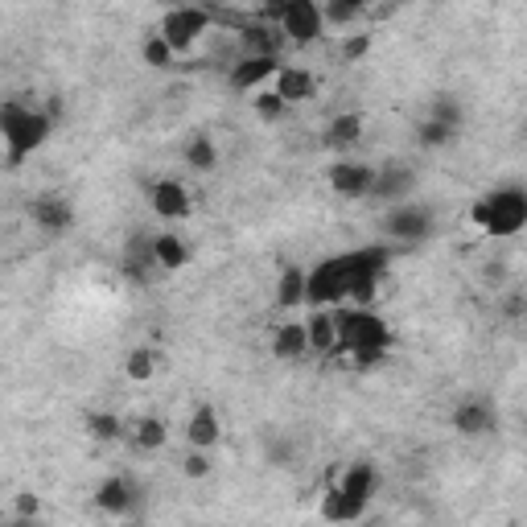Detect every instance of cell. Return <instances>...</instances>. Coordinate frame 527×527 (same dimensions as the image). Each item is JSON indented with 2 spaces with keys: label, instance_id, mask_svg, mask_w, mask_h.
<instances>
[{
  "label": "cell",
  "instance_id": "6da1fadb",
  "mask_svg": "<svg viewBox=\"0 0 527 527\" xmlns=\"http://www.w3.org/2000/svg\"><path fill=\"white\" fill-rule=\"evenodd\" d=\"M392 264V248L371 243L322 260L313 272H305V305L330 309V305H371L379 293V280Z\"/></svg>",
  "mask_w": 527,
  "mask_h": 527
},
{
  "label": "cell",
  "instance_id": "7a4b0ae2",
  "mask_svg": "<svg viewBox=\"0 0 527 527\" xmlns=\"http://www.w3.org/2000/svg\"><path fill=\"white\" fill-rule=\"evenodd\" d=\"M338 322V355H350L359 367H375L392 350L396 334L371 305H330Z\"/></svg>",
  "mask_w": 527,
  "mask_h": 527
},
{
  "label": "cell",
  "instance_id": "3957f363",
  "mask_svg": "<svg viewBox=\"0 0 527 527\" xmlns=\"http://www.w3.org/2000/svg\"><path fill=\"white\" fill-rule=\"evenodd\" d=\"M54 132V116L33 108V103H21V99H9L0 103V140L9 149V165H21L25 157L38 153Z\"/></svg>",
  "mask_w": 527,
  "mask_h": 527
},
{
  "label": "cell",
  "instance_id": "277c9868",
  "mask_svg": "<svg viewBox=\"0 0 527 527\" xmlns=\"http://www.w3.org/2000/svg\"><path fill=\"white\" fill-rule=\"evenodd\" d=\"M470 219L486 235H495V239L519 235L523 223H527V194H523V186H499V190L482 194L474 202V210H470Z\"/></svg>",
  "mask_w": 527,
  "mask_h": 527
},
{
  "label": "cell",
  "instance_id": "5b68a950",
  "mask_svg": "<svg viewBox=\"0 0 527 527\" xmlns=\"http://www.w3.org/2000/svg\"><path fill=\"white\" fill-rule=\"evenodd\" d=\"M210 25H215V17H210L202 5H178V9H169L165 17H161V38L173 46V54H190L206 33H210Z\"/></svg>",
  "mask_w": 527,
  "mask_h": 527
},
{
  "label": "cell",
  "instance_id": "8992f818",
  "mask_svg": "<svg viewBox=\"0 0 527 527\" xmlns=\"http://www.w3.org/2000/svg\"><path fill=\"white\" fill-rule=\"evenodd\" d=\"M437 231V215L420 202H392L383 210V235L396 243H425Z\"/></svg>",
  "mask_w": 527,
  "mask_h": 527
},
{
  "label": "cell",
  "instance_id": "52a82bcc",
  "mask_svg": "<svg viewBox=\"0 0 527 527\" xmlns=\"http://www.w3.org/2000/svg\"><path fill=\"white\" fill-rule=\"evenodd\" d=\"M276 29L285 33V42H293V46H313L326 33L322 0H285L280 17H276Z\"/></svg>",
  "mask_w": 527,
  "mask_h": 527
},
{
  "label": "cell",
  "instance_id": "ba28073f",
  "mask_svg": "<svg viewBox=\"0 0 527 527\" xmlns=\"http://www.w3.org/2000/svg\"><path fill=\"white\" fill-rule=\"evenodd\" d=\"M149 206H153L157 219L182 223V219H190L194 198H190V190H186L178 178H161V182H153V190H149Z\"/></svg>",
  "mask_w": 527,
  "mask_h": 527
},
{
  "label": "cell",
  "instance_id": "9c48e42d",
  "mask_svg": "<svg viewBox=\"0 0 527 527\" xmlns=\"http://www.w3.org/2000/svg\"><path fill=\"white\" fill-rule=\"evenodd\" d=\"M280 70V58H268V54H243L235 66H231V91L239 95H256L260 87H272V75Z\"/></svg>",
  "mask_w": 527,
  "mask_h": 527
},
{
  "label": "cell",
  "instance_id": "30bf717a",
  "mask_svg": "<svg viewBox=\"0 0 527 527\" xmlns=\"http://www.w3.org/2000/svg\"><path fill=\"white\" fill-rule=\"evenodd\" d=\"M371 182H375V165H367V161H334L330 165V190L338 198H367Z\"/></svg>",
  "mask_w": 527,
  "mask_h": 527
},
{
  "label": "cell",
  "instance_id": "8fae6325",
  "mask_svg": "<svg viewBox=\"0 0 527 527\" xmlns=\"http://www.w3.org/2000/svg\"><path fill=\"white\" fill-rule=\"evenodd\" d=\"M412 186H416V173L408 165H375V182H371L367 198L392 206V202H404L412 194Z\"/></svg>",
  "mask_w": 527,
  "mask_h": 527
},
{
  "label": "cell",
  "instance_id": "7c38bea8",
  "mask_svg": "<svg viewBox=\"0 0 527 527\" xmlns=\"http://www.w3.org/2000/svg\"><path fill=\"white\" fill-rule=\"evenodd\" d=\"M29 219L38 223L42 231L58 235V231H66L70 223H75V210H70V202L62 194H42V198L29 202Z\"/></svg>",
  "mask_w": 527,
  "mask_h": 527
},
{
  "label": "cell",
  "instance_id": "4fadbf2b",
  "mask_svg": "<svg viewBox=\"0 0 527 527\" xmlns=\"http://www.w3.org/2000/svg\"><path fill=\"white\" fill-rule=\"evenodd\" d=\"M272 91L293 108V103L313 99V91H318V79H313L305 66H280L276 75H272Z\"/></svg>",
  "mask_w": 527,
  "mask_h": 527
},
{
  "label": "cell",
  "instance_id": "5bb4252c",
  "mask_svg": "<svg viewBox=\"0 0 527 527\" xmlns=\"http://www.w3.org/2000/svg\"><path fill=\"white\" fill-rule=\"evenodd\" d=\"M219 437H223V420H219V412L210 408V404H198L194 412H190V420H186V441H190V449H215L219 445Z\"/></svg>",
  "mask_w": 527,
  "mask_h": 527
},
{
  "label": "cell",
  "instance_id": "9a60e30c",
  "mask_svg": "<svg viewBox=\"0 0 527 527\" xmlns=\"http://www.w3.org/2000/svg\"><path fill=\"white\" fill-rule=\"evenodd\" d=\"M285 33H280L272 21H256V25H243L239 29V50L243 54H268V58H280L285 50Z\"/></svg>",
  "mask_w": 527,
  "mask_h": 527
},
{
  "label": "cell",
  "instance_id": "2e32d148",
  "mask_svg": "<svg viewBox=\"0 0 527 527\" xmlns=\"http://www.w3.org/2000/svg\"><path fill=\"white\" fill-rule=\"evenodd\" d=\"M334 486L342 490V495H350L355 503H363V507H367V503L375 499V490H379V470H375L371 462H350Z\"/></svg>",
  "mask_w": 527,
  "mask_h": 527
},
{
  "label": "cell",
  "instance_id": "e0dca14e",
  "mask_svg": "<svg viewBox=\"0 0 527 527\" xmlns=\"http://www.w3.org/2000/svg\"><path fill=\"white\" fill-rule=\"evenodd\" d=\"M95 503H99V511H108V515H128L132 503H136V486H132V478H124V474L103 478L99 490H95Z\"/></svg>",
  "mask_w": 527,
  "mask_h": 527
},
{
  "label": "cell",
  "instance_id": "ac0fdd59",
  "mask_svg": "<svg viewBox=\"0 0 527 527\" xmlns=\"http://www.w3.org/2000/svg\"><path fill=\"white\" fill-rule=\"evenodd\" d=\"M305 338L313 355H338V322H334V309H313L309 322H305Z\"/></svg>",
  "mask_w": 527,
  "mask_h": 527
},
{
  "label": "cell",
  "instance_id": "d6986e66",
  "mask_svg": "<svg viewBox=\"0 0 527 527\" xmlns=\"http://www.w3.org/2000/svg\"><path fill=\"white\" fill-rule=\"evenodd\" d=\"M453 429L462 437H482V433L495 429V408L486 400H466V404H458V412H453Z\"/></svg>",
  "mask_w": 527,
  "mask_h": 527
},
{
  "label": "cell",
  "instance_id": "ffe728a7",
  "mask_svg": "<svg viewBox=\"0 0 527 527\" xmlns=\"http://www.w3.org/2000/svg\"><path fill=\"white\" fill-rule=\"evenodd\" d=\"M309 350V338H305V322H280L276 330H272V355L280 359V363H297L301 355Z\"/></svg>",
  "mask_w": 527,
  "mask_h": 527
},
{
  "label": "cell",
  "instance_id": "44dd1931",
  "mask_svg": "<svg viewBox=\"0 0 527 527\" xmlns=\"http://www.w3.org/2000/svg\"><path fill=\"white\" fill-rule=\"evenodd\" d=\"M326 149H355L359 140H363V116L359 112H338V116H330V124H326Z\"/></svg>",
  "mask_w": 527,
  "mask_h": 527
},
{
  "label": "cell",
  "instance_id": "7402d4cb",
  "mask_svg": "<svg viewBox=\"0 0 527 527\" xmlns=\"http://www.w3.org/2000/svg\"><path fill=\"white\" fill-rule=\"evenodd\" d=\"M153 260H157V268H165V272L186 268V264H190L186 239L173 235V231H157V235H153Z\"/></svg>",
  "mask_w": 527,
  "mask_h": 527
},
{
  "label": "cell",
  "instance_id": "603a6c76",
  "mask_svg": "<svg viewBox=\"0 0 527 527\" xmlns=\"http://www.w3.org/2000/svg\"><path fill=\"white\" fill-rule=\"evenodd\" d=\"M124 437H128L136 449H145V453H157V449L169 445V429H165L161 416H140V420H132Z\"/></svg>",
  "mask_w": 527,
  "mask_h": 527
},
{
  "label": "cell",
  "instance_id": "cb8c5ba5",
  "mask_svg": "<svg viewBox=\"0 0 527 527\" xmlns=\"http://www.w3.org/2000/svg\"><path fill=\"white\" fill-rule=\"evenodd\" d=\"M276 305L280 309H301L305 305V268L289 264V268H280V280H276Z\"/></svg>",
  "mask_w": 527,
  "mask_h": 527
},
{
  "label": "cell",
  "instance_id": "d4e9b609",
  "mask_svg": "<svg viewBox=\"0 0 527 527\" xmlns=\"http://www.w3.org/2000/svg\"><path fill=\"white\" fill-rule=\"evenodd\" d=\"M367 9H371V0H322V21H326V29H346Z\"/></svg>",
  "mask_w": 527,
  "mask_h": 527
},
{
  "label": "cell",
  "instance_id": "484cf974",
  "mask_svg": "<svg viewBox=\"0 0 527 527\" xmlns=\"http://www.w3.org/2000/svg\"><path fill=\"white\" fill-rule=\"evenodd\" d=\"M186 165L194 169V173H210V169H215L219 165V149H215V140H210V136H190V145H186Z\"/></svg>",
  "mask_w": 527,
  "mask_h": 527
},
{
  "label": "cell",
  "instance_id": "4316f807",
  "mask_svg": "<svg viewBox=\"0 0 527 527\" xmlns=\"http://www.w3.org/2000/svg\"><path fill=\"white\" fill-rule=\"evenodd\" d=\"M363 511H367V507H363V503H355L350 495H342L338 486H330V490H326V499H322V515H326V519H334V523H350V519H359Z\"/></svg>",
  "mask_w": 527,
  "mask_h": 527
},
{
  "label": "cell",
  "instance_id": "83f0119b",
  "mask_svg": "<svg viewBox=\"0 0 527 527\" xmlns=\"http://www.w3.org/2000/svg\"><path fill=\"white\" fill-rule=\"evenodd\" d=\"M458 132H462L458 124H445V120L429 116L425 124L416 128V140H420L425 149H445V145H453V140H458Z\"/></svg>",
  "mask_w": 527,
  "mask_h": 527
},
{
  "label": "cell",
  "instance_id": "f1b7e54d",
  "mask_svg": "<svg viewBox=\"0 0 527 527\" xmlns=\"http://www.w3.org/2000/svg\"><path fill=\"white\" fill-rule=\"evenodd\" d=\"M87 429H91L95 441H120V437L128 433V425H124L116 412H91V416H87Z\"/></svg>",
  "mask_w": 527,
  "mask_h": 527
},
{
  "label": "cell",
  "instance_id": "f546056e",
  "mask_svg": "<svg viewBox=\"0 0 527 527\" xmlns=\"http://www.w3.org/2000/svg\"><path fill=\"white\" fill-rule=\"evenodd\" d=\"M252 112H256V116H260L264 124H276L280 116H285V112H289V103H285V99H280V95H276L272 87H260V91L252 95Z\"/></svg>",
  "mask_w": 527,
  "mask_h": 527
},
{
  "label": "cell",
  "instance_id": "4dcf8cb0",
  "mask_svg": "<svg viewBox=\"0 0 527 527\" xmlns=\"http://www.w3.org/2000/svg\"><path fill=\"white\" fill-rule=\"evenodd\" d=\"M140 58H145V66H153V70H165V66L178 62V54H173V46L161 38V33L145 38V46H140Z\"/></svg>",
  "mask_w": 527,
  "mask_h": 527
},
{
  "label": "cell",
  "instance_id": "1f68e13d",
  "mask_svg": "<svg viewBox=\"0 0 527 527\" xmlns=\"http://www.w3.org/2000/svg\"><path fill=\"white\" fill-rule=\"evenodd\" d=\"M128 375H132L136 383L153 379V375H157V350H149V346H136L132 355H128Z\"/></svg>",
  "mask_w": 527,
  "mask_h": 527
},
{
  "label": "cell",
  "instance_id": "d6a6232c",
  "mask_svg": "<svg viewBox=\"0 0 527 527\" xmlns=\"http://www.w3.org/2000/svg\"><path fill=\"white\" fill-rule=\"evenodd\" d=\"M367 50H371V33H350V38L342 42V58L346 62H359Z\"/></svg>",
  "mask_w": 527,
  "mask_h": 527
},
{
  "label": "cell",
  "instance_id": "836d02e7",
  "mask_svg": "<svg viewBox=\"0 0 527 527\" xmlns=\"http://www.w3.org/2000/svg\"><path fill=\"white\" fill-rule=\"evenodd\" d=\"M182 474H186V478H206V474H210V458H206V449H190V458L182 462Z\"/></svg>",
  "mask_w": 527,
  "mask_h": 527
},
{
  "label": "cell",
  "instance_id": "e575fe53",
  "mask_svg": "<svg viewBox=\"0 0 527 527\" xmlns=\"http://www.w3.org/2000/svg\"><path fill=\"white\" fill-rule=\"evenodd\" d=\"M17 511L21 515H38V499H33V495H17Z\"/></svg>",
  "mask_w": 527,
  "mask_h": 527
}]
</instances>
